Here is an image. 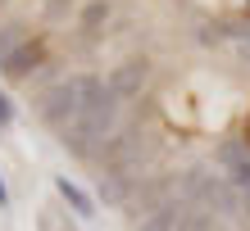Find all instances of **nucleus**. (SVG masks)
Returning a JSON list of instances; mask_svg holds the SVG:
<instances>
[{
	"mask_svg": "<svg viewBox=\"0 0 250 231\" xmlns=\"http://www.w3.org/2000/svg\"><path fill=\"white\" fill-rule=\"evenodd\" d=\"M37 118L46 123L55 136H60L68 123L82 118V100H78V91L68 86V77L55 82V86H46V91H37Z\"/></svg>",
	"mask_w": 250,
	"mask_h": 231,
	"instance_id": "f257e3e1",
	"label": "nucleus"
},
{
	"mask_svg": "<svg viewBox=\"0 0 250 231\" xmlns=\"http://www.w3.org/2000/svg\"><path fill=\"white\" fill-rule=\"evenodd\" d=\"M214 168L223 172L241 195H250V145H246V136L218 141V145H214Z\"/></svg>",
	"mask_w": 250,
	"mask_h": 231,
	"instance_id": "f03ea898",
	"label": "nucleus"
},
{
	"mask_svg": "<svg viewBox=\"0 0 250 231\" xmlns=\"http://www.w3.org/2000/svg\"><path fill=\"white\" fill-rule=\"evenodd\" d=\"M46 64H50V46H46V36H27L23 46L9 54V64L0 68V73H5V82H32Z\"/></svg>",
	"mask_w": 250,
	"mask_h": 231,
	"instance_id": "7ed1b4c3",
	"label": "nucleus"
},
{
	"mask_svg": "<svg viewBox=\"0 0 250 231\" xmlns=\"http://www.w3.org/2000/svg\"><path fill=\"white\" fill-rule=\"evenodd\" d=\"M146 82H150V59H123V64H114L109 77H105V86L119 100H137L146 91Z\"/></svg>",
	"mask_w": 250,
	"mask_h": 231,
	"instance_id": "20e7f679",
	"label": "nucleus"
},
{
	"mask_svg": "<svg viewBox=\"0 0 250 231\" xmlns=\"http://www.w3.org/2000/svg\"><path fill=\"white\" fill-rule=\"evenodd\" d=\"M137 195V181L119 177V172H96V199H105V209H123Z\"/></svg>",
	"mask_w": 250,
	"mask_h": 231,
	"instance_id": "39448f33",
	"label": "nucleus"
},
{
	"mask_svg": "<svg viewBox=\"0 0 250 231\" xmlns=\"http://www.w3.org/2000/svg\"><path fill=\"white\" fill-rule=\"evenodd\" d=\"M182 209H187V199H178V195H173L164 209H155V213H146V218H137V231H178Z\"/></svg>",
	"mask_w": 250,
	"mask_h": 231,
	"instance_id": "423d86ee",
	"label": "nucleus"
},
{
	"mask_svg": "<svg viewBox=\"0 0 250 231\" xmlns=\"http://www.w3.org/2000/svg\"><path fill=\"white\" fill-rule=\"evenodd\" d=\"M55 191H60V199H64V204H68L73 213H78V218H91V213H96V195H91V191H82L78 181L55 177Z\"/></svg>",
	"mask_w": 250,
	"mask_h": 231,
	"instance_id": "0eeeda50",
	"label": "nucleus"
},
{
	"mask_svg": "<svg viewBox=\"0 0 250 231\" xmlns=\"http://www.w3.org/2000/svg\"><path fill=\"white\" fill-rule=\"evenodd\" d=\"M109 18H114V5H109V0H86L82 14H78V27H82L86 36H100L109 27Z\"/></svg>",
	"mask_w": 250,
	"mask_h": 231,
	"instance_id": "6e6552de",
	"label": "nucleus"
},
{
	"mask_svg": "<svg viewBox=\"0 0 250 231\" xmlns=\"http://www.w3.org/2000/svg\"><path fill=\"white\" fill-rule=\"evenodd\" d=\"M23 41H27V23H23V18H14V23H5V27H0V68L9 64V54L19 50Z\"/></svg>",
	"mask_w": 250,
	"mask_h": 231,
	"instance_id": "1a4fd4ad",
	"label": "nucleus"
},
{
	"mask_svg": "<svg viewBox=\"0 0 250 231\" xmlns=\"http://www.w3.org/2000/svg\"><path fill=\"white\" fill-rule=\"evenodd\" d=\"M232 36H237L232 23H205L200 27V46H223V41H232Z\"/></svg>",
	"mask_w": 250,
	"mask_h": 231,
	"instance_id": "9d476101",
	"label": "nucleus"
},
{
	"mask_svg": "<svg viewBox=\"0 0 250 231\" xmlns=\"http://www.w3.org/2000/svg\"><path fill=\"white\" fill-rule=\"evenodd\" d=\"M73 14V0H46V5H41V18L46 23H64Z\"/></svg>",
	"mask_w": 250,
	"mask_h": 231,
	"instance_id": "9b49d317",
	"label": "nucleus"
},
{
	"mask_svg": "<svg viewBox=\"0 0 250 231\" xmlns=\"http://www.w3.org/2000/svg\"><path fill=\"white\" fill-rule=\"evenodd\" d=\"M14 123V105L5 100V91H0V132H5V127Z\"/></svg>",
	"mask_w": 250,
	"mask_h": 231,
	"instance_id": "f8f14e48",
	"label": "nucleus"
},
{
	"mask_svg": "<svg viewBox=\"0 0 250 231\" xmlns=\"http://www.w3.org/2000/svg\"><path fill=\"white\" fill-rule=\"evenodd\" d=\"M237 46H241V59L250 64V27H237Z\"/></svg>",
	"mask_w": 250,
	"mask_h": 231,
	"instance_id": "ddd939ff",
	"label": "nucleus"
},
{
	"mask_svg": "<svg viewBox=\"0 0 250 231\" xmlns=\"http://www.w3.org/2000/svg\"><path fill=\"white\" fill-rule=\"evenodd\" d=\"M237 227L250 231V195H241V213H237Z\"/></svg>",
	"mask_w": 250,
	"mask_h": 231,
	"instance_id": "4468645a",
	"label": "nucleus"
},
{
	"mask_svg": "<svg viewBox=\"0 0 250 231\" xmlns=\"http://www.w3.org/2000/svg\"><path fill=\"white\" fill-rule=\"evenodd\" d=\"M0 209H9V186H5V177H0Z\"/></svg>",
	"mask_w": 250,
	"mask_h": 231,
	"instance_id": "2eb2a0df",
	"label": "nucleus"
},
{
	"mask_svg": "<svg viewBox=\"0 0 250 231\" xmlns=\"http://www.w3.org/2000/svg\"><path fill=\"white\" fill-rule=\"evenodd\" d=\"M246 145H250V118H246Z\"/></svg>",
	"mask_w": 250,
	"mask_h": 231,
	"instance_id": "dca6fc26",
	"label": "nucleus"
}]
</instances>
